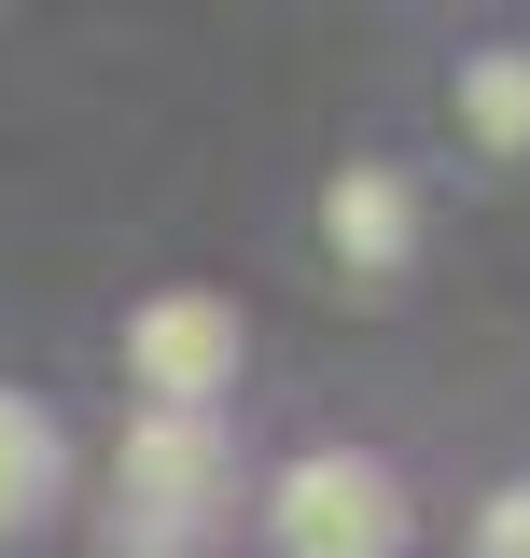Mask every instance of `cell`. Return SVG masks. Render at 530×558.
Segmentation results:
<instances>
[{
	"label": "cell",
	"instance_id": "52a82bcc",
	"mask_svg": "<svg viewBox=\"0 0 530 558\" xmlns=\"http://www.w3.org/2000/svg\"><path fill=\"white\" fill-rule=\"evenodd\" d=\"M474 558H530V488H503V502L474 517Z\"/></svg>",
	"mask_w": 530,
	"mask_h": 558
},
{
	"label": "cell",
	"instance_id": "7a4b0ae2",
	"mask_svg": "<svg viewBox=\"0 0 530 558\" xmlns=\"http://www.w3.org/2000/svg\"><path fill=\"white\" fill-rule=\"evenodd\" d=\"M127 517L154 531V545H182V531H209L224 517V488H238V461H224V433L209 418H168V405H140L127 418Z\"/></svg>",
	"mask_w": 530,
	"mask_h": 558
},
{
	"label": "cell",
	"instance_id": "5b68a950",
	"mask_svg": "<svg viewBox=\"0 0 530 558\" xmlns=\"http://www.w3.org/2000/svg\"><path fill=\"white\" fill-rule=\"evenodd\" d=\"M57 475H70L57 418L28 405V391H0V531H43L57 517Z\"/></svg>",
	"mask_w": 530,
	"mask_h": 558
},
{
	"label": "cell",
	"instance_id": "6da1fadb",
	"mask_svg": "<svg viewBox=\"0 0 530 558\" xmlns=\"http://www.w3.org/2000/svg\"><path fill=\"white\" fill-rule=\"evenodd\" d=\"M265 517H279L293 558H405V488H392V461H363V447H308Z\"/></svg>",
	"mask_w": 530,
	"mask_h": 558
},
{
	"label": "cell",
	"instance_id": "3957f363",
	"mask_svg": "<svg viewBox=\"0 0 530 558\" xmlns=\"http://www.w3.org/2000/svg\"><path fill=\"white\" fill-rule=\"evenodd\" d=\"M127 377L168 418H209V391H238V307L224 293H154V307H127Z\"/></svg>",
	"mask_w": 530,
	"mask_h": 558
},
{
	"label": "cell",
	"instance_id": "277c9868",
	"mask_svg": "<svg viewBox=\"0 0 530 558\" xmlns=\"http://www.w3.org/2000/svg\"><path fill=\"white\" fill-rule=\"evenodd\" d=\"M322 252L363 279V293H392V279L419 266V182H405V168H335L322 182Z\"/></svg>",
	"mask_w": 530,
	"mask_h": 558
},
{
	"label": "cell",
	"instance_id": "8992f818",
	"mask_svg": "<svg viewBox=\"0 0 530 558\" xmlns=\"http://www.w3.org/2000/svg\"><path fill=\"white\" fill-rule=\"evenodd\" d=\"M461 126L489 154H530V57H461Z\"/></svg>",
	"mask_w": 530,
	"mask_h": 558
}]
</instances>
